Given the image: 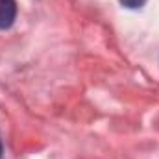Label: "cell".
<instances>
[{
  "label": "cell",
  "mask_w": 159,
  "mask_h": 159,
  "mask_svg": "<svg viewBox=\"0 0 159 159\" xmlns=\"http://www.w3.org/2000/svg\"><path fill=\"white\" fill-rule=\"evenodd\" d=\"M0 157H2V141H0Z\"/></svg>",
  "instance_id": "obj_3"
},
{
  "label": "cell",
  "mask_w": 159,
  "mask_h": 159,
  "mask_svg": "<svg viewBox=\"0 0 159 159\" xmlns=\"http://www.w3.org/2000/svg\"><path fill=\"white\" fill-rule=\"evenodd\" d=\"M17 17V2L15 0H0V30L9 28Z\"/></svg>",
  "instance_id": "obj_1"
},
{
  "label": "cell",
  "mask_w": 159,
  "mask_h": 159,
  "mask_svg": "<svg viewBox=\"0 0 159 159\" xmlns=\"http://www.w3.org/2000/svg\"><path fill=\"white\" fill-rule=\"evenodd\" d=\"M119 2L128 9H139V7H143L146 4V0H119Z\"/></svg>",
  "instance_id": "obj_2"
}]
</instances>
